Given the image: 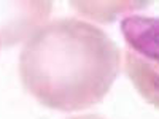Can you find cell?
Segmentation results:
<instances>
[{
    "instance_id": "cell-1",
    "label": "cell",
    "mask_w": 159,
    "mask_h": 119,
    "mask_svg": "<svg viewBox=\"0 0 159 119\" xmlns=\"http://www.w3.org/2000/svg\"><path fill=\"white\" fill-rule=\"evenodd\" d=\"M123 67V52L99 25L80 18L45 22L19 54L24 89L46 108L73 113L100 103Z\"/></svg>"
},
{
    "instance_id": "cell-2",
    "label": "cell",
    "mask_w": 159,
    "mask_h": 119,
    "mask_svg": "<svg viewBox=\"0 0 159 119\" xmlns=\"http://www.w3.org/2000/svg\"><path fill=\"white\" fill-rule=\"evenodd\" d=\"M124 70L135 90L159 108V18L130 15L121 19Z\"/></svg>"
},
{
    "instance_id": "cell-3",
    "label": "cell",
    "mask_w": 159,
    "mask_h": 119,
    "mask_svg": "<svg viewBox=\"0 0 159 119\" xmlns=\"http://www.w3.org/2000/svg\"><path fill=\"white\" fill-rule=\"evenodd\" d=\"M11 15L0 25V45L13 46L25 42L38 27H42L51 15L52 3L49 2H25L7 7Z\"/></svg>"
},
{
    "instance_id": "cell-4",
    "label": "cell",
    "mask_w": 159,
    "mask_h": 119,
    "mask_svg": "<svg viewBox=\"0 0 159 119\" xmlns=\"http://www.w3.org/2000/svg\"><path fill=\"white\" fill-rule=\"evenodd\" d=\"M147 2H72L70 7L83 18L96 22H111L147 8Z\"/></svg>"
},
{
    "instance_id": "cell-5",
    "label": "cell",
    "mask_w": 159,
    "mask_h": 119,
    "mask_svg": "<svg viewBox=\"0 0 159 119\" xmlns=\"http://www.w3.org/2000/svg\"><path fill=\"white\" fill-rule=\"evenodd\" d=\"M65 119H105V117L97 116V114H78V116H70Z\"/></svg>"
},
{
    "instance_id": "cell-6",
    "label": "cell",
    "mask_w": 159,
    "mask_h": 119,
    "mask_svg": "<svg viewBox=\"0 0 159 119\" xmlns=\"http://www.w3.org/2000/svg\"><path fill=\"white\" fill-rule=\"evenodd\" d=\"M0 48H2V45H0Z\"/></svg>"
}]
</instances>
